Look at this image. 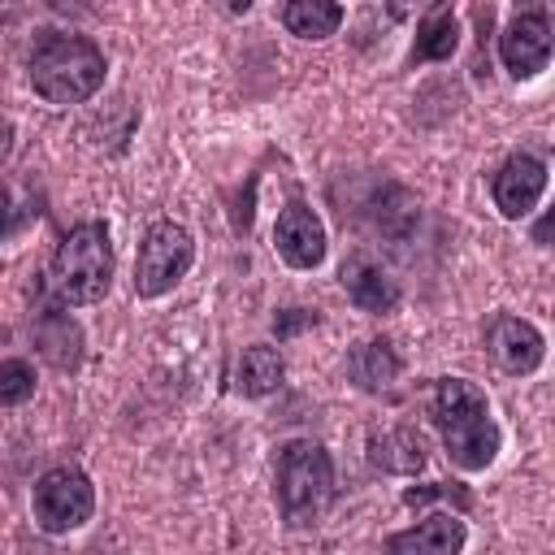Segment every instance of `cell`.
<instances>
[{"label":"cell","mask_w":555,"mask_h":555,"mask_svg":"<svg viewBox=\"0 0 555 555\" xmlns=\"http://www.w3.org/2000/svg\"><path fill=\"white\" fill-rule=\"evenodd\" d=\"M429 416L442 434V447H447V460L464 473H481L494 464L499 455V425L490 421V403L486 395L464 382V377H442L434 386V403H429Z\"/></svg>","instance_id":"6da1fadb"},{"label":"cell","mask_w":555,"mask_h":555,"mask_svg":"<svg viewBox=\"0 0 555 555\" xmlns=\"http://www.w3.org/2000/svg\"><path fill=\"white\" fill-rule=\"evenodd\" d=\"M104 82V52L82 35L39 30L30 48V87L48 104H82Z\"/></svg>","instance_id":"7a4b0ae2"},{"label":"cell","mask_w":555,"mask_h":555,"mask_svg":"<svg viewBox=\"0 0 555 555\" xmlns=\"http://www.w3.org/2000/svg\"><path fill=\"white\" fill-rule=\"evenodd\" d=\"M113 282V243L100 221L74 225L52 256V291L65 304H95Z\"/></svg>","instance_id":"3957f363"},{"label":"cell","mask_w":555,"mask_h":555,"mask_svg":"<svg viewBox=\"0 0 555 555\" xmlns=\"http://www.w3.org/2000/svg\"><path fill=\"white\" fill-rule=\"evenodd\" d=\"M334 494L330 451L312 438H295L278 451V507L286 525H312Z\"/></svg>","instance_id":"277c9868"},{"label":"cell","mask_w":555,"mask_h":555,"mask_svg":"<svg viewBox=\"0 0 555 555\" xmlns=\"http://www.w3.org/2000/svg\"><path fill=\"white\" fill-rule=\"evenodd\" d=\"M195 260V243L178 221H152L143 243H139V260H134V295L139 299H156L165 291H173L182 282V273Z\"/></svg>","instance_id":"5b68a950"},{"label":"cell","mask_w":555,"mask_h":555,"mask_svg":"<svg viewBox=\"0 0 555 555\" xmlns=\"http://www.w3.org/2000/svg\"><path fill=\"white\" fill-rule=\"evenodd\" d=\"M30 507H35V525L43 533H69L78 525L91 520L95 512V486L82 468H48L39 481H35V494H30Z\"/></svg>","instance_id":"8992f818"},{"label":"cell","mask_w":555,"mask_h":555,"mask_svg":"<svg viewBox=\"0 0 555 555\" xmlns=\"http://www.w3.org/2000/svg\"><path fill=\"white\" fill-rule=\"evenodd\" d=\"M499 61L512 78L542 74L546 61H551V22H546V13L533 9V13H520L516 22H507L503 35H499Z\"/></svg>","instance_id":"52a82bcc"},{"label":"cell","mask_w":555,"mask_h":555,"mask_svg":"<svg viewBox=\"0 0 555 555\" xmlns=\"http://www.w3.org/2000/svg\"><path fill=\"white\" fill-rule=\"evenodd\" d=\"M486 351L494 356V364L503 373H533L546 356V343L538 334V325H529L525 317H512V312H499L490 325H486Z\"/></svg>","instance_id":"ba28073f"},{"label":"cell","mask_w":555,"mask_h":555,"mask_svg":"<svg viewBox=\"0 0 555 555\" xmlns=\"http://www.w3.org/2000/svg\"><path fill=\"white\" fill-rule=\"evenodd\" d=\"M273 247L291 269H317L325 260V225L308 204H286L273 225Z\"/></svg>","instance_id":"9c48e42d"},{"label":"cell","mask_w":555,"mask_h":555,"mask_svg":"<svg viewBox=\"0 0 555 555\" xmlns=\"http://www.w3.org/2000/svg\"><path fill=\"white\" fill-rule=\"evenodd\" d=\"M490 191H494V208H499L503 217L520 221L525 212H533V204H538L542 191H546V165H542L538 156H529V152H516V156H507V160L499 165Z\"/></svg>","instance_id":"30bf717a"},{"label":"cell","mask_w":555,"mask_h":555,"mask_svg":"<svg viewBox=\"0 0 555 555\" xmlns=\"http://www.w3.org/2000/svg\"><path fill=\"white\" fill-rule=\"evenodd\" d=\"M338 282H343V291L351 295V304L364 308V312H390V308L399 304V282H395L373 256H364V251H356V256L343 260Z\"/></svg>","instance_id":"8fae6325"},{"label":"cell","mask_w":555,"mask_h":555,"mask_svg":"<svg viewBox=\"0 0 555 555\" xmlns=\"http://www.w3.org/2000/svg\"><path fill=\"white\" fill-rule=\"evenodd\" d=\"M464 538H468L464 520L451 516V512H438V516H429V520L386 538V546L399 551V555H451V551L464 546Z\"/></svg>","instance_id":"7c38bea8"},{"label":"cell","mask_w":555,"mask_h":555,"mask_svg":"<svg viewBox=\"0 0 555 555\" xmlns=\"http://www.w3.org/2000/svg\"><path fill=\"white\" fill-rule=\"evenodd\" d=\"M35 347H39V356L52 369H78V360H82V330H78L74 317H65L56 308H43L35 317Z\"/></svg>","instance_id":"4fadbf2b"},{"label":"cell","mask_w":555,"mask_h":555,"mask_svg":"<svg viewBox=\"0 0 555 555\" xmlns=\"http://www.w3.org/2000/svg\"><path fill=\"white\" fill-rule=\"evenodd\" d=\"M369 460L382 473H421L425 468V438L412 425H395L382 434H369Z\"/></svg>","instance_id":"5bb4252c"},{"label":"cell","mask_w":555,"mask_h":555,"mask_svg":"<svg viewBox=\"0 0 555 555\" xmlns=\"http://www.w3.org/2000/svg\"><path fill=\"white\" fill-rule=\"evenodd\" d=\"M347 377L360 386V390H386L395 377H399V356L386 338H369L360 343L351 356H347Z\"/></svg>","instance_id":"9a60e30c"},{"label":"cell","mask_w":555,"mask_h":555,"mask_svg":"<svg viewBox=\"0 0 555 555\" xmlns=\"http://www.w3.org/2000/svg\"><path fill=\"white\" fill-rule=\"evenodd\" d=\"M282 26L299 39H330L343 26V4L338 0H286Z\"/></svg>","instance_id":"2e32d148"},{"label":"cell","mask_w":555,"mask_h":555,"mask_svg":"<svg viewBox=\"0 0 555 555\" xmlns=\"http://www.w3.org/2000/svg\"><path fill=\"white\" fill-rule=\"evenodd\" d=\"M278 382H282V356H278L273 347L256 343V347H247V351L238 356V369H234V386H238L247 399H260V395L278 390Z\"/></svg>","instance_id":"e0dca14e"},{"label":"cell","mask_w":555,"mask_h":555,"mask_svg":"<svg viewBox=\"0 0 555 555\" xmlns=\"http://www.w3.org/2000/svg\"><path fill=\"white\" fill-rule=\"evenodd\" d=\"M460 48V22L451 13L425 17L416 26V43H412V61H447Z\"/></svg>","instance_id":"ac0fdd59"},{"label":"cell","mask_w":555,"mask_h":555,"mask_svg":"<svg viewBox=\"0 0 555 555\" xmlns=\"http://www.w3.org/2000/svg\"><path fill=\"white\" fill-rule=\"evenodd\" d=\"M35 395V369L26 360H0V403H26Z\"/></svg>","instance_id":"d6986e66"},{"label":"cell","mask_w":555,"mask_h":555,"mask_svg":"<svg viewBox=\"0 0 555 555\" xmlns=\"http://www.w3.org/2000/svg\"><path fill=\"white\" fill-rule=\"evenodd\" d=\"M438 499H451L460 512H468V503H473V494L464 490V486H455V481H434V486H412L408 494H403V503L408 507H425V503H438Z\"/></svg>","instance_id":"ffe728a7"},{"label":"cell","mask_w":555,"mask_h":555,"mask_svg":"<svg viewBox=\"0 0 555 555\" xmlns=\"http://www.w3.org/2000/svg\"><path fill=\"white\" fill-rule=\"evenodd\" d=\"M304 325H317V312H308V308H286V312L273 317V334H278V338H291V334H299Z\"/></svg>","instance_id":"44dd1931"},{"label":"cell","mask_w":555,"mask_h":555,"mask_svg":"<svg viewBox=\"0 0 555 555\" xmlns=\"http://www.w3.org/2000/svg\"><path fill=\"white\" fill-rule=\"evenodd\" d=\"M48 9L61 13V17H87V13L100 9V0H48Z\"/></svg>","instance_id":"7402d4cb"},{"label":"cell","mask_w":555,"mask_h":555,"mask_svg":"<svg viewBox=\"0 0 555 555\" xmlns=\"http://www.w3.org/2000/svg\"><path fill=\"white\" fill-rule=\"evenodd\" d=\"M434 0H395L390 9H395V17H408V13H416V9H429Z\"/></svg>","instance_id":"603a6c76"},{"label":"cell","mask_w":555,"mask_h":555,"mask_svg":"<svg viewBox=\"0 0 555 555\" xmlns=\"http://www.w3.org/2000/svg\"><path fill=\"white\" fill-rule=\"evenodd\" d=\"M9 230V191L0 186V234Z\"/></svg>","instance_id":"cb8c5ba5"},{"label":"cell","mask_w":555,"mask_h":555,"mask_svg":"<svg viewBox=\"0 0 555 555\" xmlns=\"http://www.w3.org/2000/svg\"><path fill=\"white\" fill-rule=\"evenodd\" d=\"M225 4H230V13H247L256 0H225Z\"/></svg>","instance_id":"d4e9b609"}]
</instances>
